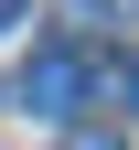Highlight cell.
<instances>
[{
	"instance_id": "6da1fadb",
	"label": "cell",
	"mask_w": 139,
	"mask_h": 150,
	"mask_svg": "<svg viewBox=\"0 0 139 150\" xmlns=\"http://www.w3.org/2000/svg\"><path fill=\"white\" fill-rule=\"evenodd\" d=\"M86 97H96V64L75 43H32V64L11 75V107H32V118H54V129H75Z\"/></svg>"
},
{
	"instance_id": "7a4b0ae2",
	"label": "cell",
	"mask_w": 139,
	"mask_h": 150,
	"mask_svg": "<svg viewBox=\"0 0 139 150\" xmlns=\"http://www.w3.org/2000/svg\"><path fill=\"white\" fill-rule=\"evenodd\" d=\"M64 150H118V129H86V118H75V129H64Z\"/></svg>"
},
{
	"instance_id": "3957f363",
	"label": "cell",
	"mask_w": 139,
	"mask_h": 150,
	"mask_svg": "<svg viewBox=\"0 0 139 150\" xmlns=\"http://www.w3.org/2000/svg\"><path fill=\"white\" fill-rule=\"evenodd\" d=\"M11 22H22V0H0V32H11Z\"/></svg>"
},
{
	"instance_id": "277c9868",
	"label": "cell",
	"mask_w": 139,
	"mask_h": 150,
	"mask_svg": "<svg viewBox=\"0 0 139 150\" xmlns=\"http://www.w3.org/2000/svg\"><path fill=\"white\" fill-rule=\"evenodd\" d=\"M128 97H139V75H128Z\"/></svg>"
}]
</instances>
